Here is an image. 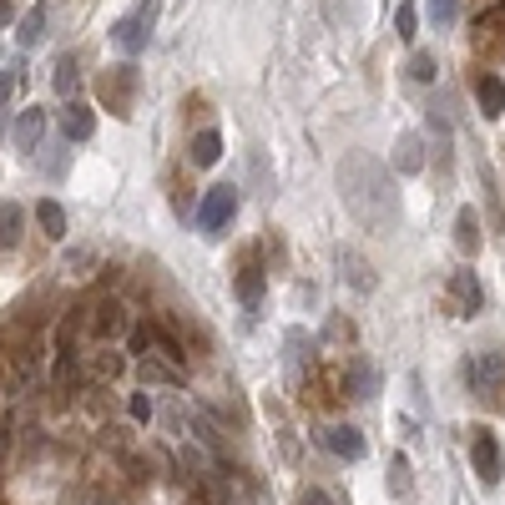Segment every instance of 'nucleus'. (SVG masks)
Wrapping results in <instances>:
<instances>
[{"label": "nucleus", "instance_id": "1", "mask_svg": "<svg viewBox=\"0 0 505 505\" xmlns=\"http://www.w3.org/2000/svg\"><path fill=\"white\" fill-rule=\"evenodd\" d=\"M334 177H339L344 207L354 213V223L364 227V233L384 238V233L399 227V192H394V177H390V167L379 162V157H369V152H349Z\"/></svg>", "mask_w": 505, "mask_h": 505}, {"label": "nucleus", "instance_id": "2", "mask_svg": "<svg viewBox=\"0 0 505 505\" xmlns=\"http://www.w3.org/2000/svg\"><path fill=\"white\" fill-rule=\"evenodd\" d=\"M465 384L485 409L505 415V349H485L465 359Z\"/></svg>", "mask_w": 505, "mask_h": 505}, {"label": "nucleus", "instance_id": "3", "mask_svg": "<svg viewBox=\"0 0 505 505\" xmlns=\"http://www.w3.org/2000/svg\"><path fill=\"white\" fill-rule=\"evenodd\" d=\"M157 15H162V5H157V0H137V5H132V11L112 25L116 50H126V56L147 50L152 46V31H157Z\"/></svg>", "mask_w": 505, "mask_h": 505}, {"label": "nucleus", "instance_id": "4", "mask_svg": "<svg viewBox=\"0 0 505 505\" xmlns=\"http://www.w3.org/2000/svg\"><path fill=\"white\" fill-rule=\"evenodd\" d=\"M96 96L112 116H132V101H137V66H112V71L96 81Z\"/></svg>", "mask_w": 505, "mask_h": 505}, {"label": "nucleus", "instance_id": "5", "mask_svg": "<svg viewBox=\"0 0 505 505\" xmlns=\"http://www.w3.org/2000/svg\"><path fill=\"white\" fill-rule=\"evenodd\" d=\"M470 465H475L480 485H500V475H505V454H500V440H495V429H485V425L470 429Z\"/></svg>", "mask_w": 505, "mask_h": 505}, {"label": "nucleus", "instance_id": "6", "mask_svg": "<svg viewBox=\"0 0 505 505\" xmlns=\"http://www.w3.org/2000/svg\"><path fill=\"white\" fill-rule=\"evenodd\" d=\"M233 213H238V188H233V182H217V188H207V197L197 202V227L202 233H223V227L233 223Z\"/></svg>", "mask_w": 505, "mask_h": 505}, {"label": "nucleus", "instance_id": "7", "mask_svg": "<svg viewBox=\"0 0 505 505\" xmlns=\"http://www.w3.org/2000/svg\"><path fill=\"white\" fill-rule=\"evenodd\" d=\"M450 298H454V318H475L480 303H485V293H480L475 273H454V278H450Z\"/></svg>", "mask_w": 505, "mask_h": 505}, {"label": "nucleus", "instance_id": "8", "mask_svg": "<svg viewBox=\"0 0 505 505\" xmlns=\"http://www.w3.org/2000/svg\"><path fill=\"white\" fill-rule=\"evenodd\" d=\"M324 445L339 454V460H364V450H369V440H364V435H359L354 425H334V429L324 435Z\"/></svg>", "mask_w": 505, "mask_h": 505}, {"label": "nucleus", "instance_id": "9", "mask_svg": "<svg viewBox=\"0 0 505 505\" xmlns=\"http://www.w3.org/2000/svg\"><path fill=\"white\" fill-rule=\"evenodd\" d=\"M475 101H480V116H491V122H495V116H505V81H500V76H491V71L475 76Z\"/></svg>", "mask_w": 505, "mask_h": 505}, {"label": "nucleus", "instance_id": "10", "mask_svg": "<svg viewBox=\"0 0 505 505\" xmlns=\"http://www.w3.org/2000/svg\"><path fill=\"white\" fill-rule=\"evenodd\" d=\"M349 394L354 399H374L379 394V369L369 364L364 354H354V364H349Z\"/></svg>", "mask_w": 505, "mask_h": 505}, {"label": "nucleus", "instance_id": "11", "mask_svg": "<svg viewBox=\"0 0 505 505\" xmlns=\"http://www.w3.org/2000/svg\"><path fill=\"white\" fill-rule=\"evenodd\" d=\"M419 167H425V142L415 137V132H404L399 142H394V172H404V177H415Z\"/></svg>", "mask_w": 505, "mask_h": 505}, {"label": "nucleus", "instance_id": "12", "mask_svg": "<svg viewBox=\"0 0 505 505\" xmlns=\"http://www.w3.org/2000/svg\"><path fill=\"white\" fill-rule=\"evenodd\" d=\"M61 132H66V142H87L91 132H96V116H91V106L71 101V106L61 112Z\"/></svg>", "mask_w": 505, "mask_h": 505}, {"label": "nucleus", "instance_id": "13", "mask_svg": "<svg viewBox=\"0 0 505 505\" xmlns=\"http://www.w3.org/2000/svg\"><path fill=\"white\" fill-rule=\"evenodd\" d=\"M238 298L248 303V308L263 298V268H258V252H248V258H243V268H238Z\"/></svg>", "mask_w": 505, "mask_h": 505}, {"label": "nucleus", "instance_id": "14", "mask_svg": "<svg viewBox=\"0 0 505 505\" xmlns=\"http://www.w3.org/2000/svg\"><path fill=\"white\" fill-rule=\"evenodd\" d=\"M454 248L465 252V258L480 248V217H475V207H460V213H454Z\"/></svg>", "mask_w": 505, "mask_h": 505}, {"label": "nucleus", "instance_id": "15", "mask_svg": "<svg viewBox=\"0 0 505 505\" xmlns=\"http://www.w3.org/2000/svg\"><path fill=\"white\" fill-rule=\"evenodd\" d=\"M41 132H46V112H21V122H15V147L21 152H36L41 147Z\"/></svg>", "mask_w": 505, "mask_h": 505}, {"label": "nucleus", "instance_id": "16", "mask_svg": "<svg viewBox=\"0 0 505 505\" xmlns=\"http://www.w3.org/2000/svg\"><path fill=\"white\" fill-rule=\"evenodd\" d=\"M41 36H46V5H31L15 21V46H41Z\"/></svg>", "mask_w": 505, "mask_h": 505}, {"label": "nucleus", "instance_id": "17", "mask_svg": "<svg viewBox=\"0 0 505 505\" xmlns=\"http://www.w3.org/2000/svg\"><path fill=\"white\" fill-rule=\"evenodd\" d=\"M91 324H96V339H122L126 334V308L122 303H101Z\"/></svg>", "mask_w": 505, "mask_h": 505}, {"label": "nucleus", "instance_id": "18", "mask_svg": "<svg viewBox=\"0 0 505 505\" xmlns=\"http://www.w3.org/2000/svg\"><path fill=\"white\" fill-rule=\"evenodd\" d=\"M188 157H192V167H213L217 157H223V137H217L213 126H207V132H197V137H192V147H188Z\"/></svg>", "mask_w": 505, "mask_h": 505}, {"label": "nucleus", "instance_id": "19", "mask_svg": "<svg viewBox=\"0 0 505 505\" xmlns=\"http://www.w3.org/2000/svg\"><path fill=\"white\" fill-rule=\"evenodd\" d=\"M36 223L46 238H66V213H61V202H36Z\"/></svg>", "mask_w": 505, "mask_h": 505}, {"label": "nucleus", "instance_id": "20", "mask_svg": "<svg viewBox=\"0 0 505 505\" xmlns=\"http://www.w3.org/2000/svg\"><path fill=\"white\" fill-rule=\"evenodd\" d=\"M21 227H25V213L15 207V202H0V248H15Z\"/></svg>", "mask_w": 505, "mask_h": 505}, {"label": "nucleus", "instance_id": "21", "mask_svg": "<svg viewBox=\"0 0 505 505\" xmlns=\"http://www.w3.org/2000/svg\"><path fill=\"white\" fill-rule=\"evenodd\" d=\"M415 31H419L415 0H399V5H394V36H399V41H415Z\"/></svg>", "mask_w": 505, "mask_h": 505}, {"label": "nucleus", "instance_id": "22", "mask_svg": "<svg viewBox=\"0 0 505 505\" xmlns=\"http://www.w3.org/2000/svg\"><path fill=\"white\" fill-rule=\"evenodd\" d=\"M339 263H344V278H349V283H359V289H374V273H369V263H364V258H354V252L349 248H344L339 252Z\"/></svg>", "mask_w": 505, "mask_h": 505}, {"label": "nucleus", "instance_id": "23", "mask_svg": "<svg viewBox=\"0 0 505 505\" xmlns=\"http://www.w3.org/2000/svg\"><path fill=\"white\" fill-rule=\"evenodd\" d=\"M76 87H81V71H76L71 56H61V61H56V91H61V96H71Z\"/></svg>", "mask_w": 505, "mask_h": 505}, {"label": "nucleus", "instance_id": "24", "mask_svg": "<svg viewBox=\"0 0 505 505\" xmlns=\"http://www.w3.org/2000/svg\"><path fill=\"white\" fill-rule=\"evenodd\" d=\"M435 71H440L435 50H415V56H409V76H415V81H435Z\"/></svg>", "mask_w": 505, "mask_h": 505}, {"label": "nucleus", "instance_id": "25", "mask_svg": "<svg viewBox=\"0 0 505 505\" xmlns=\"http://www.w3.org/2000/svg\"><path fill=\"white\" fill-rule=\"evenodd\" d=\"M142 379H162V384H182V369H172V364H157V359H142Z\"/></svg>", "mask_w": 505, "mask_h": 505}, {"label": "nucleus", "instance_id": "26", "mask_svg": "<svg viewBox=\"0 0 505 505\" xmlns=\"http://www.w3.org/2000/svg\"><path fill=\"white\" fill-rule=\"evenodd\" d=\"M390 485H394V491H409V460H404V454H394V460H390Z\"/></svg>", "mask_w": 505, "mask_h": 505}, {"label": "nucleus", "instance_id": "27", "mask_svg": "<svg viewBox=\"0 0 505 505\" xmlns=\"http://www.w3.org/2000/svg\"><path fill=\"white\" fill-rule=\"evenodd\" d=\"M454 11H460V0H429V15H435V25H454Z\"/></svg>", "mask_w": 505, "mask_h": 505}, {"label": "nucleus", "instance_id": "28", "mask_svg": "<svg viewBox=\"0 0 505 505\" xmlns=\"http://www.w3.org/2000/svg\"><path fill=\"white\" fill-rule=\"evenodd\" d=\"M15 87H21V76H15V71H0V106L15 96Z\"/></svg>", "mask_w": 505, "mask_h": 505}, {"label": "nucleus", "instance_id": "29", "mask_svg": "<svg viewBox=\"0 0 505 505\" xmlns=\"http://www.w3.org/2000/svg\"><path fill=\"white\" fill-rule=\"evenodd\" d=\"M298 505H334V500H328L318 485H303V491H298Z\"/></svg>", "mask_w": 505, "mask_h": 505}, {"label": "nucleus", "instance_id": "30", "mask_svg": "<svg viewBox=\"0 0 505 505\" xmlns=\"http://www.w3.org/2000/svg\"><path fill=\"white\" fill-rule=\"evenodd\" d=\"M132 419H142V425H147V419H152V404H147V394H132Z\"/></svg>", "mask_w": 505, "mask_h": 505}, {"label": "nucleus", "instance_id": "31", "mask_svg": "<svg viewBox=\"0 0 505 505\" xmlns=\"http://www.w3.org/2000/svg\"><path fill=\"white\" fill-rule=\"evenodd\" d=\"M5 21H15V0H0V25Z\"/></svg>", "mask_w": 505, "mask_h": 505}, {"label": "nucleus", "instance_id": "32", "mask_svg": "<svg viewBox=\"0 0 505 505\" xmlns=\"http://www.w3.org/2000/svg\"><path fill=\"white\" fill-rule=\"evenodd\" d=\"M5 445H11V419H0V454H5Z\"/></svg>", "mask_w": 505, "mask_h": 505}]
</instances>
